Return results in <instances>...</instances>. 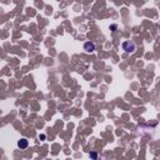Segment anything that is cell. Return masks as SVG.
<instances>
[{
    "label": "cell",
    "instance_id": "6da1fadb",
    "mask_svg": "<svg viewBox=\"0 0 160 160\" xmlns=\"http://www.w3.org/2000/svg\"><path fill=\"white\" fill-rule=\"evenodd\" d=\"M123 49H124L126 53H133V51L135 50V45H134V43L125 41V43L123 44Z\"/></svg>",
    "mask_w": 160,
    "mask_h": 160
},
{
    "label": "cell",
    "instance_id": "7a4b0ae2",
    "mask_svg": "<svg viewBox=\"0 0 160 160\" xmlns=\"http://www.w3.org/2000/svg\"><path fill=\"white\" fill-rule=\"evenodd\" d=\"M84 49H85V51L91 53V51H94V50H95V45H94V43L88 41V43H85V44H84Z\"/></svg>",
    "mask_w": 160,
    "mask_h": 160
},
{
    "label": "cell",
    "instance_id": "3957f363",
    "mask_svg": "<svg viewBox=\"0 0 160 160\" xmlns=\"http://www.w3.org/2000/svg\"><path fill=\"white\" fill-rule=\"evenodd\" d=\"M18 145H19V148H20V149H25V148H28L29 143H28V140H26V139H21V140H19Z\"/></svg>",
    "mask_w": 160,
    "mask_h": 160
},
{
    "label": "cell",
    "instance_id": "277c9868",
    "mask_svg": "<svg viewBox=\"0 0 160 160\" xmlns=\"http://www.w3.org/2000/svg\"><path fill=\"white\" fill-rule=\"evenodd\" d=\"M90 156H91L93 159H96V156H98V155H96V153H91V154H90Z\"/></svg>",
    "mask_w": 160,
    "mask_h": 160
}]
</instances>
